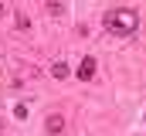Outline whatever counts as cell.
<instances>
[{"mask_svg":"<svg viewBox=\"0 0 146 136\" xmlns=\"http://www.w3.org/2000/svg\"><path fill=\"white\" fill-rule=\"evenodd\" d=\"M102 24L115 37H129V34H136V27H139V14L133 7H112L109 14L102 17Z\"/></svg>","mask_w":146,"mask_h":136,"instance_id":"obj_1","label":"cell"},{"mask_svg":"<svg viewBox=\"0 0 146 136\" xmlns=\"http://www.w3.org/2000/svg\"><path fill=\"white\" fill-rule=\"evenodd\" d=\"M75 75H78L82 82H88V78L95 75V58H92V55H85V58H82V65L75 68Z\"/></svg>","mask_w":146,"mask_h":136,"instance_id":"obj_2","label":"cell"},{"mask_svg":"<svg viewBox=\"0 0 146 136\" xmlns=\"http://www.w3.org/2000/svg\"><path fill=\"white\" fill-rule=\"evenodd\" d=\"M44 129H48V133H61V129H65V119H61L58 112H51V116L44 119Z\"/></svg>","mask_w":146,"mask_h":136,"instance_id":"obj_3","label":"cell"},{"mask_svg":"<svg viewBox=\"0 0 146 136\" xmlns=\"http://www.w3.org/2000/svg\"><path fill=\"white\" fill-rule=\"evenodd\" d=\"M51 75H54V78H65V75H68V65H65V61H54V65H51Z\"/></svg>","mask_w":146,"mask_h":136,"instance_id":"obj_4","label":"cell"},{"mask_svg":"<svg viewBox=\"0 0 146 136\" xmlns=\"http://www.w3.org/2000/svg\"><path fill=\"white\" fill-rule=\"evenodd\" d=\"M48 14H54V17L65 14V3H48Z\"/></svg>","mask_w":146,"mask_h":136,"instance_id":"obj_5","label":"cell"},{"mask_svg":"<svg viewBox=\"0 0 146 136\" xmlns=\"http://www.w3.org/2000/svg\"><path fill=\"white\" fill-rule=\"evenodd\" d=\"M0 14H3V3H0Z\"/></svg>","mask_w":146,"mask_h":136,"instance_id":"obj_6","label":"cell"}]
</instances>
